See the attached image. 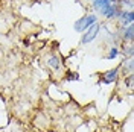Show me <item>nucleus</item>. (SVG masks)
<instances>
[{
    "label": "nucleus",
    "mask_w": 134,
    "mask_h": 132,
    "mask_svg": "<svg viewBox=\"0 0 134 132\" xmlns=\"http://www.w3.org/2000/svg\"><path fill=\"white\" fill-rule=\"evenodd\" d=\"M96 21H99L98 15H96L94 12H87V14H84L81 18H78V20L75 21L73 29H75L76 32H81V33H82L87 27H90L92 25H94Z\"/></svg>",
    "instance_id": "f257e3e1"
},
{
    "label": "nucleus",
    "mask_w": 134,
    "mask_h": 132,
    "mask_svg": "<svg viewBox=\"0 0 134 132\" xmlns=\"http://www.w3.org/2000/svg\"><path fill=\"white\" fill-rule=\"evenodd\" d=\"M100 29H102L100 21H96L94 25H92L90 27H87L82 32V35H81V44L85 46V44H90L92 41H94L98 38V35L100 33Z\"/></svg>",
    "instance_id": "f03ea898"
},
{
    "label": "nucleus",
    "mask_w": 134,
    "mask_h": 132,
    "mask_svg": "<svg viewBox=\"0 0 134 132\" xmlns=\"http://www.w3.org/2000/svg\"><path fill=\"white\" fill-rule=\"evenodd\" d=\"M119 76H120V68L117 65L114 68H110L107 71H104V73L100 74L99 81L102 83H105V85H111V83H116L119 81Z\"/></svg>",
    "instance_id": "7ed1b4c3"
},
{
    "label": "nucleus",
    "mask_w": 134,
    "mask_h": 132,
    "mask_svg": "<svg viewBox=\"0 0 134 132\" xmlns=\"http://www.w3.org/2000/svg\"><path fill=\"white\" fill-rule=\"evenodd\" d=\"M44 62H46V65L49 67L50 70H53V71H59L61 70V67H63V58L59 56L58 53H49L46 59H44Z\"/></svg>",
    "instance_id": "20e7f679"
},
{
    "label": "nucleus",
    "mask_w": 134,
    "mask_h": 132,
    "mask_svg": "<svg viewBox=\"0 0 134 132\" xmlns=\"http://www.w3.org/2000/svg\"><path fill=\"white\" fill-rule=\"evenodd\" d=\"M119 40H120L122 43H133L134 41V27H133V25L125 26V27H120Z\"/></svg>",
    "instance_id": "39448f33"
},
{
    "label": "nucleus",
    "mask_w": 134,
    "mask_h": 132,
    "mask_svg": "<svg viewBox=\"0 0 134 132\" xmlns=\"http://www.w3.org/2000/svg\"><path fill=\"white\" fill-rule=\"evenodd\" d=\"M120 21V27H125V26H130L134 23V12L133 9H122L120 15L117 18Z\"/></svg>",
    "instance_id": "423d86ee"
},
{
    "label": "nucleus",
    "mask_w": 134,
    "mask_h": 132,
    "mask_svg": "<svg viewBox=\"0 0 134 132\" xmlns=\"http://www.w3.org/2000/svg\"><path fill=\"white\" fill-rule=\"evenodd\" d=\"M110 5H111L110 0H93L92 3H90L92 9L94 11V12H98L99 15H102V14L110 8Z\"/></svg>",
    "instance_id": "0eeeda50"
},
{
    "label": "nucleus",
    "mask_w": 134,
    "mask_h": 132,
    "mask_svg": "<svg viewBox=\"0 0 134 132\" xmlns=\"http://www.w3.org/2000/svg\"><path fill=\"white\" fill-rule=\"evenodd\" d=\"M119 68L122 70V73L124 76H128V74H133L134 71V58H124L122 59V62H120V65Z\"/></svg>",
    "instance_id": "6e6552de"
},
{
    "label": "nucleus",
    "mask_w": 134,
    "mask_h": 132,
    "mask_svg": "<svg viewBox=\"0 0 134 132\" xmlns=\"http://www.w3.org/2000/svg\"><path fill=\"white\" fill-rule=\"evenodd\" d=\"M119 50H120V55H124V58H131L134 55V44L133 43H124L122 49Z\"/></svg>",
    "instance_id": "1a4fd4ad"
},
{
    "label": "nucleus",
    "mask_w": 134,
    "mask_h": 132,
    "mask_svg": "<svg viewBox=\"0 0 134 132\" xmlns=\"http://www.w3.org/2000/svg\"><path fill=\"white\" fill-rule=\"evenodd\" d=\"M119 55H120L119 46H117V44H111V46L108 47V52H107V55H105V59H108V61L111 59V61H113V59H116Z\"/></svg>",
    "instance_id": "9d476101"
},
{
    "label": "nucleus",
    "mask_w": 134,
    "mask_h": 132,
    "mask_svg": "<svg viewBox=\"0 0 134 132\" xmlns=\"http://www.w3.org/2000/svg\"><path fill=\"white\" fill-rule=\"evenodd\" d=\"M79 79V76H78V73L76 71H66V77H64V81H78Z\"/></svg>",
    "instance_id": "9b49d317"
},
{
    "label": "nucleus",
    "mask_w": 134,
    "mask_h": 132,
    "mask_svg": "<svg viewBox=\"0 0 134 132\" xmlns=\"http://www.w3.org/2000/svg\"><path fill=\"white\" fill-rule=\"evenodd\" d=\"M85 2H88V3H92V2H93V0H85Z\"/></svg>",
    "instance_id": "f8f14e48"
}]
</instances>
